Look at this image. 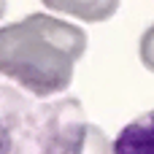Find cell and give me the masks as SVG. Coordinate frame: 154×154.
<instances>
[{"label": "cell", "instance_id": "obj_1", "mask_svg": "<svg viewBox=\"0 0 154 154\" xmlns=\"http://www.w3.org/2000/svg\"><path fill=\"white\" fill-rule=\"evenodd\" d=\"M84 51V30L49 14H30L0 27V73L38 97L65 92Z\"/></svg>", "mask_w": 154, "mask_h": 154}, {"label": "cell", "instance_id": "obj_2", "mask_svg": "<svg viewBox=\"0 0 154 154\" xmlns=\"http://www.w3.org/2000/svg\"><path fill=\"white\" fill-rule=\"evenodd\" d=\"M51 154H114L106 133L84 119H70L51 143Z\"/></svg>", "mask_w": 154, "mask_h": 154}, {"label": "cell", "instance_id": "obj_3", "mask_svg": "<svg viewBox=\"0 0 154 154\" xmlns=\"http://www.w3.org/2000/svg\"><path fill=\"white\" fill-rule=\"evenodd\" d=\"M114 154H154V108L122 127L114 141Z\"/></svg>", "mask_w": 154, "mask_h": 154}, {"label": "cell", "instance_id": "obj_4", "mask_svg": "<svg viewBox=\"0 0 154 154\" xmlns=\"http://www.w3.org/2000/svg\"><path fill=\"white\" fill-rule=\"evenodd\" d=\"M54 14H68L81 22H106L116 14L122 0H41Z\"/></svg>", "mask_w": 154, "mask_h": 154}, {"label": "cell", "instance_id": "obj_5", "mask_svg": "<svg viewBox=\"0 0 154 154\" xmlns=\"http://www.w3.org/2000/svg\"><path fill=\"white\" fill-rule=\"evenodd\" d=\"M138 54H141V62L146 70L154 73V24L141 35V43H138Z\"/></svg>", "mask_w": 154, "mask_h": 154}, {"label": "cell", "instance_id": "obj_6", "mask_svg": "<svg viewBox=\"0 0 154 154\" xmlns=\"http://www.w3.org/2000/svg\"><path fill=\"white\" fill-rule=\"evenodd\" d=\"M8 149H11V138H8L5 127L0 125V154H8Z\"/></svg>", "mask_w": 154, "mask_h": 154}, {"label": "cell", "instance_id": "obj_7", "mask_svg": "<svg viewBox=\"0 0 154 154\" xmlns=\"http://www.w3.org/2000/svg\"><path fill=\"white\" fill-rule=\"evenodd\" d=\"M5 14V0H0V16Z\"/></svg>", "mask_w": 154, "mask_h": 154}]
</instances>
